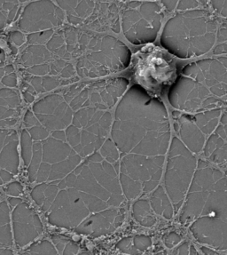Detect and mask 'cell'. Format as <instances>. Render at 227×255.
<instances>
[{
  "mask_svg": "<svg viewBox=\"0 0 227 255\" xmlns=\"http://www.w3.org/2000/svg\"><path fill=\"white\" fill-rule=\"evenodd\" d=\"M174 13L175 10L164 13L156 37L152 42L136 45L130 41L124 33L122 17L120 18V32L116 33L108 30V32L103 33L116 37L117 40L126 45L131 52V60L128 66L104 78H124L129 82L126 92L133 86H139L144 89L152 99L160 101L167 111L172 132H175L173 112L179 111L170 103L169 92L178 81V78L183 75L184 69L199 61L227 56V54L219 55L213 53L217 45L206 54L201 55L193 54L190 57L180 58L171 54L162 45L161 39L166 23L175 15Z\"/></svg>",
  "mask_w": 227,
  "mask_h": 255,
  "instance_id": "cell-1",
  "label": "cell"
}]
</instances>
